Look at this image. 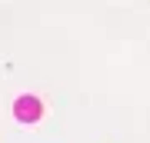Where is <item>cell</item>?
Instances as JSON below:
<instances>
[{
    "mask_svg": "<svg viewBox=\"0 0 150 143\" xmlns=\"http://www.w3.org/2000/svg\"><path fill=\"white\" fill-rule=\"evenodd\" d=\"M40 113H43V106L37 97H20V100H13V117L17 120H23V123H33V120H40Z\"/></svg>",
    "mask_w": 150,
    "mask_h": 143,
    "instance_id": "obj_1",
    "label": "cell"
}]
</instances>
